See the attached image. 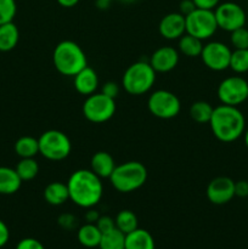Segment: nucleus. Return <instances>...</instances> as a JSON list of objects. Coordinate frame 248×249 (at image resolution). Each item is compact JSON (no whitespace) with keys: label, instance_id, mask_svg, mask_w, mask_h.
Listing matches in <instances>:
<instances>
[{"label":"nucleus","instance_id":"f257e3e1","mask_svg":"<svg viewBox=\"0 0 248 249\" xmlns=\"http://www.w3.org/2000/svg\"><path fill=\"white\" fill-rule=\"evenodd\" d=\"M66 184L70 192V199L80 208H94L104 195L101 178L97 177L91 169L75 170Z\"/></svg>","mask_w":248,"mask_h":249},{"label":"nucleus","instance_id":"f03ea898","mask_svg":"<svg viewBox=\"0 0 248 249\" xmlns=\"http://www.w3.org/2000/svg\"><path fill=\"white\" fill-rule=\"evenodd\" d=\"M209 125L219 141L233 142L245 134L246 119L236 106L220 105L213 109Z\"/></svg>","mask_w":248,"mask_h":249},{"label":"nucleus","instance_id":"7ed1b4c3","mask_svg":"<svg viewBox=\"0 0 248 249\" xmlns=\"http://www.w3.org/2000/svg\"><path fill=\"white\" fill-rule=\"evenodd\" d=\"M53 62L58 73L74 77L79 71L87 67L88 58L84 50L75 41L63 40L53 49Z\"/></svg>","mask_w":248,"mask_h":249},{"label":"nucleus","instance_id":"20e7f679","mask_svg":"<svg viewBox=\"0 0 248 249\" xmlns=\"http://www.w3.org/2000/svg\"><path fill=\"white\" fill-rule=\"evenodd\" d=\"M147 180V169L145 165L136 160H130L116 165L109 177V181L114 190L122 194L134 192L142 187Z\"/></svg>","mask_w":248,"mask_h":249},{"label":"nucleus","instance_id":"39448f33","mask_svg":"<svg viewBox=\"0 0 248 249\" xmlns=\"http://www.w3.org/2000/svg\"><path fill=\"white\" fill-rule=\"evenodd\" d=\"M156 82V71L150 62L138 61L129 66L122 78V85L128 94L143 95L152 89Z\"/></svg>","mask_w":248,"mask_h":249},{"label":"nucleus","instance_id":"423d86ee","mask_svg":"<svg viewBox=\"0 0 248 249\" xmlns=\"http://www.w3.org/2000/svg\"><path fill=\"white\" fill-rule=\"evenodd\" d=\"M39 153L49 160H63L70 156L72 143L70 138L60 130H46L39 136Z\"/></svg>","mask_w":248,"mask_h":249},{"label":"nucleus","instance_id":"0eeeda50","mask_svg":"<svg viewBox=\"0 0 248 249\" xmlns=\"http://www.w3.org/2000/svg\"><path fill=\"white\" fill-rule=\"evenodd\" d=\"M116 113V100L102 92H94L85 99L83 104V114L89 122L101 124L109 121Z\"/></svg>","mask_w":248,"mask_h":249},{"label":"nucleus","instance_id":"6e6552de","mask_svg":"<svg viewBox=\"0 0 248 249\" xmlns=\"http://www.w3.org/2000/svg\"><path fill=\"white\" fill-rule=\"evenodd\" d=\"M186 33L206 40L209 39L218 29L215 15L213 10L195 9L191 14L185 16Z\"/></svg>","mask_w":248,"mask_h":249},{"label":"nucleus","instance_id":"1a4fd4ad","mask_svg":"<svg viewBox=\"0 0 248 249\" xmlns=\"http://www.w3.org/2000/svg\"><path fill=\"white\" fill-rule=\"evenodd\" d=\"M151 114L159 119H172L179 114L181 104L174 92L168 90H156L147 100Z\"/></svg>","mask_w":248,"mask_h":249},{"label":"nucleus","instance_id":"9d476101","mask_svg":"<svg viewBox=\"0 0 248 249\" xmlns=\"http://www.w3.org/2000/svg\"><path fill=\"white\" fill-rule=\"evenodd\" d=\"M216 94L223 105L237 107L248 100V82L238 75L225 78L219 84Z\"/></svg>","mask_w":248,"mask_h":249},{"label":"nucleus","instance_id":"9b49d317","mask_svg":"<svg viewBox=\"0 0 248 249\" xmlns=\"http://www.w3.org/2000/svg\"><path fill=\"white\" fill-rule=\"evenodd\" d=\"M214 15H215L218 28L230 32V33L235 29L245 27L246 21H247V15L245 10L238 4L231 1L219 4L214 9Z\"/></svg>","mask_w":248,"mask_h":249},{"label":"nucleus","instance_id":"f8f14e48","mask_svg":"<svg viewBox=\"0 0 248 249\" xmlns=\"http://www.w3.org/2000/svg\"><path fill=\"white\" fill-rule=\"evenodd\" d=\"M231 53L232 51L226 44L220 41H211L203 45L201 57L207 68L220 72L230 67Z\"/></svg>","mask_w":248,"mask_h":249},{"label":"nucleus","instance_id":"ddd939ff","mask_svg":"<svg viewBox=\"0 0 248 249\" xmlns=\"http://www.w3.org/2000/svg\"><path fill=\"white\" fill-rule=\"evenodd\" d=\"M207 198L211 203L221 206L235 197V181L228 177H218L211 180L207 186Z\"/></svg>","mask_w":248,"mask_h":249},{"label":"nucleus","instance_id":"4468645a","mask_svg":"<svg viewBox=\"0 0 248 249\" xmlns=\"http://www.w3.org/2000/svg\"><path fill=\"white\" fill-rule=\"evenodd\" d=\"M148 62L156 73L170 72L179 63V51L173 46H162L151 55Z\"/></svg>","mask_w":248,"mask_h":249},{"label":"nucleus","instance_id":"2eb2a0df","mask_svg":"<svg viewBox=\"0 0 248 249\" xmlns=\"http://www.w3.org/2000/svg\"><path fill=\"white\" fill-rule=\"evenodd\" d=\"M158 32L168 40H175L186 33L185 16L180 12H170L160 19L158 24Z\"/></svg>","mask_w":248,"mask_h":249},{"label":"nucleus","instance_id":"dca6fc26","mask_svg":"<svg viewBox=\"0 0 248 249\" xmlns=\"http://www.w3.org/2000/svg\"><path fill=\"white\" fill-rule=\"evenodd\" d=\"M73 78H74L73 79L74 89L80 95L89 96V95L94 94L97 88H99V77H97V73L95 72L94 68L89 67V66H87L82 71H79Z\"/></svg>","mask_w":248,"mask_h":249},{"label":"nucleus","instance_id":"f3484780","mask_svg":"<svg viewBox=\"0 0 248 249\" xmlns=\"http://www.w3.org/2000/svg\"><path fill=\"white\" fill-rule=\"evenodd\" d=\"M116 165L114 158L108 152H105V151L96 152L91 157V160H90L91 170L101 179H109Z\"/></svg>","mask_w":248,"mask_h":249},{"label":"nucleus","instance_id":"a211bd4d","mask_svg":"<svg viewBox=\"0 0 248 249\" xmlns=\"http://www.w3.org/2000/svg\"><path fill=\"white\" fill-rule=\"evenodd\" d=\"M125 249H156V243L147 230L138 228L125 235Z\"/></svg>","mask_w":248,"mask_h":249},{"label":"nucleus","instance_id":"6ab92c4d","mask_svg":"<svg viewBox=\"0 0 248 249\" xmlns=\"http://www.w3.org/2000/svg\"><path fill=\"white\" fill-rule=\"evenodd\" d=\"M44 199L51 206H62L70 199L67 184L61 181L50 182L44 190Z\"/></svg>","mask_w":248,"mask_h":249},{"label":"nucleus","instance_id":"aec40b11","mask_svg":"<svg viewBox=\"0 0 248 249\" xmlns=\"http://www.w3.org/2000/svg\"><path fill=\"white\" fill-rule=\"evenodd\" d=\"M22 185L17 172L9 167H0V195H14Z\"/></svg>","mask_w":248,"mask_h":249},{"label":"nucleus","instance_id":"412c9836","mask_svg":"<svg viewBox=\"0 0 248 249\" xmlns=\"http://www.w3.org/2000/svg\"><path fill=\"white\" fill-rule=\"evenodd\" d=\"M19 40V31L16 24L7 22L0 26V51L7 53L14 50Z\"/></svg>","mask_w":248,"mask_h":249},{"label":"nucleus","instance_id":"4be33fe9","mask_svg":"<svg viewBox=\"0 0 248 249\" xmlns=\"http://www.w3.org/2000/svg\"><path fill=\"white\" fill-rule=\"evenodd\" d=\"M101 231L96 226V224L87 223L78 229L77 238L78 242L85 248H96L99 247L101 241Z\"/></svg>","mask_w":248,"mask_h":249},{"label":"nucleus","instance_id":"5701e85b","mask_svg":"<svg viewBox=\"0 0 248 249\" xmlns=\"http://www.w3.org/2000/svg\"><path fill=\"white\" fill-rule=\"evenodd\" d=\"M177 49L179 53L186 57H198L201 56L202 50H203V43L201 39L191 36V34L185 33L184 36L177 39Z\"/></svg>","mask_w":248,"mask_h":249},{"label":"nucleus","instance_id":"b1692460","mask_svg":"<svg viewBox=\"0 0 248 249\" xmlns=\"http://www.w3.org/2000/svg\"><path fill=\"white\" fill-rule=\"evenodd\" d=\"M15 152L19 158H34L39 153L38 139L22 136L15 142Z\"/></svg>","mask_w":248,"mask_h":249},{"label":"nucleus","instance_id":"393cba45","mask_svg":"<svg viewBox=\"0 0 248 249\" xmlns=\"http://www.w3.org/2000/svg\"><path fill=\"white\" fill-rule=\"evenodd\" d=\"M100 249H125V235L114 228L108 232L102 233L99 245Z\"/></svg>","mask_w":248,"mask_h":249},{"label":"nucleus","instance_id":"a878e982","mask_svg":"<svg viewBox=\"0 0 248 249\" xmlns=\"http://www.w3.org/2000/svg\"><path fill=\"white\" fill-rule=\"evenodd\" d=\"M114 223H116V228L119 231H122L124 235L139 228L138 216L135 215L134 212L129 211V209H123V211L119 212L114 219Z\"/></svg>","mask_w":248,"mask_h":249},{"label":"nucleus","instance_id":"bb28decb","mask_svg":"<svg viewBox=\"0 0 248 249\" xmlns=\"http://www.w3.org/2000/svg\"><path fill=\"white\" fill-rule=\"evenodd\" d=\"M214 107L207 101H196L190 107V117L198 124H206L211 121Z\"/></svg>","mask_w":248,"mask_h":249},{"label":"nucleus","instance_id":"cd10ccee","mask_svg":"<svg viewBox=\"0 0 248 249\" xmlns=\"http://www.w3.org/2000/svg\"><path fill=\"white\" fill-rule=\"evenodd\" d=\"M15 170L22 181H31L38 175L39 164L34 158H21Z\"/></svg>","mask_w":248,"mask_h":249},{"label":"nucleus","instance_id":"c85d7f7f","mask_svg":"<svg viewBox=\"0 0 248 249\" xmlns=\"http://www.w3.org/2000/svg\"><path fill=\"white\" fill-rule=\"evenodd\" d=\"M229 68L238 74L248 72V49H235L231 53Z\"/></svg>","mask_w":248,"mask_h":249},{"label":"nucleus","instance_id":"c756f323","mask_svg":"<svg viewBox=\"0 0 248 249\" xmlns=\"http://www.w3.org/2000/svg\"><path fill=\"white\" fill-rule=\"evenodd\" d=\"M17 12V4L15 0H0V26L14 21Z\"/></svg>","mask_w":248,"mask_h":249},{"label":"nucleus","instance_id":"7c9ffc66","mask_svg":"<svg viewBox=\"0 0 248 249\" xmlns=\"http://www.w3.org/2000/svg\"><path fill=\"white\" fill-rule=\"evenodd\" d=\"M231 44L235 49H248V29L246 27L231 32Z\"/></svg>","mask_w":248,"mask_h":249},{"label":"nucleus","instance_id":"2f4dec72","mask_svg":"<svg viewBox=\"0 0 248 249\" xmlns=\"http://www.w3.org/2000/svg\"><path fill=\"white\" fill-rule=\"evenodd\" d=\"M57 224L63 229V230H74L78 225V219L71 213H63L58 216Z\"/></svg>","mask_w":248,"mask_h":249},{"label":"nucleus","instance_id":"473e14b6","mask_svg":"<svg viewBox=\"0 0 248 249\" xmlns=\"http://www.w3.org/2000/svg\"><path fill=\"white\" fill-rule=\"evenodd\" d=\"M96 226L101 231V233H105L113 230L116 228V223H114V219L109 215H100L99 220L96 221Z\"/></svg>","mask_w":248,"mask_h":249},{"label":"nucleus","instance_id":"72a5a7b5","mask_svg":"<svg viewBox=\"0 0 248 249\" xmlns=\"http://www.w3.org/2000/svg\"><path fill=\"white\" fill-rule=\"evenodd\" d=\"M16 249H45V247H44L43 243H41L40 241L36 240V238L27 237L17 243Z\"/></svg>","mask_w":248,"mask_h":249},{"label":"nucleus","instance_id":"f704fd0d","mask_svg":"<svg viewBox=\"0 0 248 249\" xmlns=\"http://www.w3.org/2000/svg\"><path fill=\"white\" fill-rule=\"evenodd\" d=\"M119 91H121L119 85L114 82H106L102 85L101 92L104 95H106V96L111 97V99L116 100V97L119 95Z\"/></svg>","mask_w":248,"mask_h":249},{"label":"nucleus","instance_id":"c9c22d12","mask_svg":"<svg viewBox=\"0 0 248 249\" xmlns=\"http://www.w3.org/2000/svg\"><path fill=\"white\" fill-rule=\"evenodd\" d=\"M196 5L197 9H203V10H214L219 4L220 0H192Z\"/></svg>","mask_w":248,"mask_h":249},{"label":"nucleus","instance_id":"e433bc0d","mask_svg":"<svg viewBox=\"0 0 248 249\" xmlns=\"http://www.w3.org/2000/svg\"><path fill=\"white\" fill-rule=\"evenodd\" d=\"M235 196L241 198L248 197V180H240L235 182Z\"/></svg>","mask_w":248,"mask_h":249},{"label":"nucleus","instance_id":"4c0bfd02","mask_svg":"<svg viewBox=\"0 0 248 249\" xmlns=\"http://www.w3.org/2000/svg\"><path fill=\"white\" fill-rule=\"evenodd\" d=\"M195 9H197L195 2L192 0H181L179 4V12L184 16H187L189 14H191Z\"/></svg>","mask_w":248,"mask_h":249},{"label":"nucleus","instance_id":"58836bf2","mask_svg":"<svg viewBox=\"0 0 248 249\" xmlns=\"http://www.w3.org/2000/svg\"><path fill=\"white\" fill-rule=\"evenodd\" d=\"M10 238V231L6 224L0 219V248L4 247Z\"/></svg>","mask_w":248,"mask_h":249},{"label":"nucleus","instance_id":"ea45409f","mask_svg":"<svg viewBox=\"0 0 248 249\" xmlns=\"http://www.w3.org/2000/svg\"><path fill=\"white\" fill-rule=\"evenodd\" d=\"M99 218H100L99 212L94 211L92 208H89V211H88L87 214H85V220H87V223L96 224V221L99 220Z\"/></svg>","mask_w":248,"mask_h":249},{"label":"nucleus","instance_id":"a19ab883","mask_svg":"<svg viewBox=\"0 0 248 249\" xmlns=\"http://www.w3.org/2000/svg\"><path fill=\"white\" fill-rule=\"evenodd\" d=\"M57 2L62 7H73L79 2V0H57Z\"/></svg>","mask_w":248,"mask_h":249},{"label":"nucleus","instance_id":"79ce46f5","mask_svg":"<svg viewBox=\"0 0 248 249\" xmlns=\"http://www.w3.org/2000/svg\"><path fill=\"white\" fill-rule=\"evenodd\" d=\"M245 143H246V146H247V148H248V129L246 130V133H245Z\"/></svg>","mask_w":248,"mask_h":249},{"label":"nucleus","instance_id":"37998d69","mask_svg":"<svg viewBox=\"0 0 248 249\" xmlns=\"http://www.w3.org/2000/svg\"><path fill=\"white\" fill-rule=\"evenodd\" d=\"M122 2H125V4H131V2H135L136 0H121Z\"/></svg>","mask_w":248,"mask_h":249},{"label":"nucleus","instance_id":"c03bdc74","mask_svg":"<svg viewBox=\"0 0 248 249\" xmlns=\"http://www.w3.org/2000/svg\"><path fill=\"white\" fill-rule=\"evenodd\" d=\"M105 1H108V2H111V1H113V0H105Z\"/></svg>","mask_w":248,"mask_h":249}]
</instances>
